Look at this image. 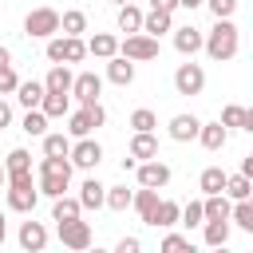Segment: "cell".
<instances>
[{"instance_id":"cell-1","label":"cell","mask_w":253,"mask_h":253,"mask_svg":"<svg viewBox=\"0 0 253 253\" xmlns=\"http://www.w3.org/2000/svg\"><path fill=\"white\" fill-rule=\"evenodd\" d=\"M237 47H241L237 24H233V20H213V28L206 32V47H202V51H206L213 63H225V59L237 55Z\"/></svg>"},{"instance_id":"cell-2","label":"cell","mask_w":253,"mask_h":253,"mask_svg":"<svg viewBox=\"0 0 253 253\" xmlns=\"http://www.w3.org/2000/svg\"><path fill=\"white\" fill-rule=\"evenodd\" d=\"M36 174H40V178H36V190L55 202V198H63L67 186H71V158H40V170H36Z\"/></svg>"},{"instance_id":"cell-3","label":"cell","mask_w":253,"mask_h":253,"mask_svg":"<svg viewBox=\"0 0 253 253\" xmlns=\"http://www.w3.org/2000/svg\"><path fill=\"white\" fill-rule=\"evenodd\" d=\"M103 123H107L103 103H91V107H79V111L67 115V134H71V138H91Z\"/></svg>"},{"instance_id":"cell-4","label":"cell","mask_w":253,"mask_h":253,"mask_svg":"<svg viewBox=\"0 0 253 253\" xmlns=\"http://www.w3.org/2000/svg\"><path fill=\"white\" fill-rule=\"evenodd\" d=\"M4 174H8V186H12V190H28V186H36V182H32V154H28L24 146L8 150V158H4Z\"/></svg>"},{"instance_id":"cell-5","label":"cell","mask_w":253,"mask_h":253,"mask_svg":"<svg viewBox=\"0 0 253 253\" xmlns=\"http://www.w3.org/2000/svg\"><path fill=\"white\" fill-rule=\"evenodd\" d=\"M24 32H28L32 40H51V36H59V12H55V8H32V12L24 16Z\"/></svg>"},{"instance_id":"cell-6","label":"cell","mask_w":253,"mask_h":253,"mask_svg":"<svg viewBox=\"0 0 253 253\" xmlns=\"http://www.w3.org/2000/svg\"><path fill=\"white\" fill-rule=\"evenodd\" d=\"M83 55H87V43L83 40H75V36H51L47 40V59L51 63H83Z\"/></svg>"},{"instance_id":"cell-7","label":"cell","mask_w":253,"mask_h":253,"mask_svg":"<svg viewBox=\"0 0 253 253\" xmlns=\"http://www.w3.org/2000/svg\"><path fill=\"white\" fill-rule=\"evenodd\" d=\"M119 55L123 59H130V63H146V59H158V40H150V36H126V40H119Z\"/></svg>"},{"instance_id":"cell-8","label":"cell","mask_w":253,"mask_h":253,"mask_svg":"<svg viewBox=\"0 0 253 253\" xmlns=\"http://www.w3.org/2000/svg\"><path fill=\"white\" fill-rule=\"evenodd\" d=\"M174 91L178 95H202L206 91V71H202V63H178V71H174Z\"/></svg>"},{"instance_id":"cell-9","label":"cell","mask_w":253,"mask_h":253,"mask_svg":"<svg viewBox=\"0 0 253 253\" xmlns=\"http://www.w3.org/2000/svg\"><path fill=\"white\" fill-rule=\"evenodd\" d=\"M134 174H138V186H142V190H162V186H170V178H174V170H170L162 158H154V162H138Z\"/></svg>"},{"instance_id":"cell-10","label":"cell","mask_w":253,"mask_h":253,"mask_svg":"<svg viewBox=\"0 0 253 253\" xmlns=\"http://www.w3.org/2000/svg\"><path fill=\"white\" fill-rule=\"evenodd\" d=\"M59 241H63V249H71V253H83V249H91V241H95V233H91V221H67V225H59Z\"/></svg>"},{"instance_id":"cell-11","label":"cell","mask_w":253,"mask_h":253,"mask_svg":"<svg viewBox=\"0 0 253 253\" xmlns=\"http://www.w3.org/2000/svg\"><path fill=\"white\" fill-rule=\"evenodd\" d=\"M71 95H75L83 107L99 103V95H103V75H95V71H79L75 83H71Z\"/></svg>"},{"instance_id":"cell-12","label":"cell","mask_w":253,"mask_h":253,"mask_svg":"<svg viewBox=\"0 0 253 253\" xmlns=\"http://www.w3.org/2000/svg\"><path fill=\"white\" fill-rule=\"evenodd\" d=\"M16 241H20V253H43V245H47V225L28 217V221L20 225V233H16Z\"/></svg>"},{"instance_id":"cell-13","label":"cell","mask_w":253,"mask_h":253,"mask_svg":"<svg viewBox=\"0 0 253 253\" xmlns=\"http://www.w3.org/2000/svg\"><path fill=\"white\" fill-rule=\"evenodd\" d=\"M103 162V146L95 142V138H79V142H71V166H79V170H95Z\"/></svg>"},{"instance_id":"cell-14","label":"cell","mask_w":253,"mask_h":253,"mask_svg":"<svg viewBox=\"0 0 253 253\" xmlns=\"http://www.w3.org/2000/svg\"><path fill=\"white\" fill-rule=\"evenodd\" d=\"M202 47H206V36H202L194 24H186V28H174V51H178V55L194 59Z\"/></svg>"},{"instance_id":"cell-15","label":"cell","mask_w":253,"mask_h":253,"mask_svg":"<svg viewBox=\"0 0 253 253\" xmlns=\"http://www.w3.org/2000/svg\"><path fill=\"white\" fill-rule=\"evenodd\" d=\"M178 221H182V206H178V202L158 198V206H154V213H150V221H146V225H154V229H174Z\"/></svg>"},{"instance_id":"cell-16","label":"cell","mask_w":253,"mask_h":253,"mask_svg":"<svg viewBox=\"0 0 253 253\" xmlns=\"http://www.w3.org/2000/svg\"><path fill=\"white\" fill-rule=\"evenodd\" d=\"M71 83H75L71 67L51 63V71H47V79H43V91H47V95H71Z\"/></svg>"},{"instance_id":"cell-17","label":"cell","mask_w":253,"mask_h":253,"mask_svg":"<svg viewBox=\"0 0 253 253\" xmlns=\"http://www.w3.org/2000/svg\"><path fill=\"white\" fill-rule=\"evenodd\" d=\"M198 130H202V119L198 115H174L170 119V138L174 142H194Z\"/></svg>"},{"instance_id":"cell-18","label":"cell","mask_w":253,"mask_h":253,"mask_svg":"<svg viewBox=\"0 0 253 253\" xmlns=\"http://www.w3.org/2000/svg\"><path fill=\"white\" fill-rule=\"evenodd\" d=\"M166 32H174V16H170V12H158V8H150V12L142 16V36L158 40V36H166Z\"/></svg>"},{"instance_id":"cell-19","label":"cell","mask_w":253,"mask_h":253,"mask_svg":"<svg viewBox=\"0 0 253 253\" xmlns=\"http://www.w3.org/2000/svg\"><path fill=\"white\" fill-rule=\"evenodd\" d=\"M87 55H95V59H115V55H119V40H115L111 32H95V36L87 40Z\"/></svg>"},{"instance_id":"cell-20","label":"cell","mask_w":253,"mask_h":253,"mask_svg":"<svg viewBox=\"0 0 253 253\" xmlns=\"http://www.w3.org/2000/svg\"><path fill=\"white\" fill-rule=\"evenodd\" d=\"M43 83L40 79H20V87H16V99H20V107H28V111H40V103H43Z\"/></svg>"},{"instance_id":"cell-21","label":"cell","mask_w":253,"mask_h":253,"mask_svg":"<svg viewBox=\"0 0 253 253\" xmlns=\"http://www.w3.org/2000/svg\"><path fill=\"white\" fill-rule=\"evenodd\" d=\"M79 206H83V210H99V206H107V186H103L99 178H87V182L79 186Z\"/></svg>"},{"instance_id":"cell-22","label":"cell","mask_w":253,"mask_h":253,"mask_svg":"<svg viewBox=\"0 0 253 253\" xmlns=\"http://www.w3.org/2000/svg\"><path fill=\"white\" fill-rule=\"evenodd\" d=\"M83 217V206H79V198H55V206H51V221L55 225H67V221H79Z\"/></svg>"},{"instance_id":"cell-23","label":"cell","mask_w":253,"mask_h":253,"mask_svg":"<svg viewBox=\"0 0 253 253\" xmlns=\"http://www.w3.org/2000/svg\"><path fill=\"white\" fill-rule=\"evenodd\" d=\"M107 79H111L115 87H130V83H134V63L123 59V55L107 59Z\"/></svg>"},{"instance_id":"cell-24","label":"cell","mask_w":253,"mask_h":253,"mask_svg":"<svg viewBox=\"0 0 253 253\" xmlns=\"http://www.w3.org/2000/svg\"><path fill=\"white\" fill-rule=\"evenodd\" d=\"M126 154H130L134 162H154V158H158V138H154V134H134Z\"/></svg>"},{"instance_id":"cell-25","label":"cell","mask_w":253,"mask_h":253,"mask_svg":"<svg viewBox=\"0 0 253 253\" xmlns=\"http://www.w3.org/2000/svg\"><path fill=\"white\" fill-rule=\"evenodd\" d=\"M225 178H229V174H225L221 166H206V170H202V178H198V190H202L206 198L225 194Z\"/></svg>"},{"instance_id":"cell-26","label":"cell","mask_w":253,"mask_h":253,"mask_svg":"<svg viewBox=\"0 0 253 253\" xmlns=\"http://www.w3.org/2000/svg\"><path fill=\"white\" fill-rule=\"evenodd\" d=\"M36 202H40V190H36V186H28V190H12V186H8V210H12V213H32Z\"/></svg>"},{"instance_id":"cell-27","label":"cell","mask_w":253,"mask_h":253,"mask_svg":"<svg viewBox=\"0 0 253 253\" xmlns=\"http://www.w3.org/2000/svg\"><path fill=\"white\" fill-rule=\"evenodd\" d=\"M83 32H87V12H79V8L59 12V36H75V40H83Z\"/></svg>"},{"instance_id":"cell-28","label":"cell","mask_w":253,"mask_h":253,"mask_svg":"<svg viewBox=\"0 0 253 253\" xmlns=\"http://www.w3.org/2000/svg\"><path fill=\"white\" fill-rule=\"evenodd\" d=\"M198 142H202L206 150H221V146L229 142V130H225L221 123H202V130H198Z\"/></svg>"},{"instance_id":"cell-29","label":"cell","mask_w":253,"mask_h":253,"mask_svg":"<svg viewBox=\"0 0 253 253\" xmlns=\"http://www.w3.org/2000/svg\"><path fill=\"white\" fill-rule=\"evenodd\" d=\"M43 158H71V138L63 134V130H47L43 134Z\"/></svg>"},{"instance_id":"cell-30","label":"cell","mask_w":253,"mask_h":253,"mask_svg":"<svg viewBox=\"0 0 253 253\" xmlns=\"http://www.w3.org/2000/svg\"><path fill=\"white\" fill-rule=\"evenodd\" d=\"M229 198L225 194H213V198H206L202 202V213H206V221H229Z\"/></svg>"},{"instance_id":"cell-31","label":"cell","mask_w":253,"mask_h":253,"mask_svg":"<svg viewBox=\"0 0 253 253\" xmlns=\"http://www.w3.org/2000/svg\"><path fill=\"white\" fill-rule=\"evenodd\" d=\"M249 194H253V182L245 174H229L225 178V198L229 202H249Z\"/></svg>"},{"instance_id":"cell-32","label":"cell","mask_w":253,"mask_h":253,"mask_svg":"<svg viewBox=\"0 0 253 253\" xmlns=\"http://www.w3.org/2000/svg\"><path fill=\"white\" fill-rule=\"evenodd\" d=\"M119 32H126V36H138L142 32V12L134 4H123L119 8Z\"/></svg>"},{"instance_id":"cell-33","label":"cell","mask_w":253,"mask_h":253,"mask_svg":"<svg viewBox=\"0 0 253 253\" xmlns=\"http://www.w3.org/2000/svg\"><path fill=\"white\" fill-rule=\"evenodd\" d=\"M40 111L47 119H63V115H71V95H43Z\"/></svg>"},{"instance_id":"cell-34","label":"cell","mask_w":253,"mask_h":253,"mask_svg":"<svg viewBox=\"0 0 253 253\" xmlns=\"http://www.w3.org/2000/svg\"><path fill=\"white\" fill-rule=\"evenodd\" d=\"M202 237H206L210 249H221V245L229 241V221H206V225H202Z\"/></svg>"},{"instance_id":"cell-35","label":"cell","mask_w":253,"mask_h":253,"mask_svg":"<svg viewBox=\"0 0 253 253\" xmlns=\"http://www.w3.org/2000/svg\"><path fill=\"white\" fill-rule=\"evenodd\" d=\"M154 126H158V119H154V111H150V107L130 111V130H134V134H154Z\"/></svg>"},{"instance_id":"cell-36","label":"cell","mask_w":253,"mask_h":253,"mask_svg":"<svg viewBox=\"0 0 253 253\" xmlns=\"http://www.w3.org/2000/svg\"><path fill=\"white\" fill-rule=\"evenodd\" d=\"M130 202H134V190H126V186H107V210L123 213V210H130Z\"/></svg>"},{"instance_id":"cell-37","label":"cell","mask_w":253,"mask_h":253,"mask_svg":"<svg viewBox=\"0 0 253 253\" xmlns=\"http://www.w3.org/2000/svg\"><path fill=\"white\" fill-rule=\"evenodd\" d=\"M130 206L138 210V217H142V221H150V213H154V206H158V190H142V186H138Z\"/></svg>"},{"instance_id":"cell-38","label":"cell","mask_w":253,"mask_h":253,"mask_svg":"<svg viewBox=\"0 0 253 253\" xmlns=\"http://www.w3.org/2000/svg\"><path fill=\"white\" fill-rule=\"evenodd\" d=\"M158 253H198V245L190 237H182V233H166L162 245H158Z\"/></svg>"},{"instance_id":"cell-39","label":"cell","mask_w":253,"mask_h":253,"mask_svg":"<svg viewBox=\"0 0 253 253\" xmlns=\"http://www.w3.org/2000/svg\"><path fill=\"white\" fill-rule=\"evenodd\" d=\"M20 130H24V134L43 138V134H47V115H43V111H28V115H24V123H20Z\"/></svg>"},{"instance_id":"cell-40","label":"cell","mask_w":253,"mask_h":253,"mask_svg":"<svg viewBox=\"0 0 253 253\" xmlns=\"http://www.w3.org/2000/svg\"><path fill=\"white\" fill-rule=\"evenodd\" d=\"M229 221H237L245 233H253V202H233V210H229Z\"/></svg>"},{"instance_id":"cell-41","label":"cell","mask_w":253,"mask_h":253,"mask_svg":"<svg viewBox=\"0 0 253 253\" xmlns=\"http://www.w3.org/2000/svg\"><path fill=\"white\" fill-rule=\"evenodd\" d=\"M178 225H190V229H194V225H206L202 202H186V206H182V221H178Z\"/></svg>"},{"instance_id":"cell-42","label":"cell","mask_w":253,"mask_h":253,"mask_svg":"<svg viewBox=\"0 0 253 253\" xmlns=\"http://www.w3.org/2000/svg\"><path fill=\"white\" fill-rule=\"evenodd\" d=\"M206 8L213 12V20H233V12H237V0H206Z\"/></svg>"},{"instance_id":"cell-43","label":"cell","mask_w":253,"mask_h":253,"mask_svg":"<svg viewBox=\"0 0 253 253\" xmlns=\"http://www.w3.org/2000/svg\"><path fill=\"white\" fill-rule=\"evenodd\" d=\"M241 115H245V107H237V103H229V107H221V126L229 130V126H241Z\"/></svg>"},{"instance_id":"cell-44","label":"cell","mask_w":253,"mask_h":253,"mask_svg":"<svg viewBox=\"0 0 253 253\" xmlns=\"http://www.w3.org/2000/svg\"><path fill=\"white\" fill-rule=\"evenodd\" d=\"M16 87H20V75L12 67H0V95H16Z\"/></svg>"},{"instance_id":"cell-45","label":"cell","mask_w":253,"mask_h":253,"mask_svg":"<svg viewBox=\"0 0 253 253\" xmlns=\"http://www.w3.org/2000/svg\"><path fill=\"white\" fill-rule=\"evenodd\" d=\"M111 253H142V241H138L134 233H126V237H119V245H115Z\"/></svg>"},{"instance_id":"cell-46","label":"cell","mask_w":253,"mask_h":253,"mask_svg":"<svg viewBox=\"0 0 253 253\" xmlns=\"http://www.w3.org/2000/svg\"><path fill=\"white\" fill-rule=\"evenodd\" d=\"M150 8H158V12H170V16H174V8H178V0H150Z\"/></svg>"},{"instance_id":"cell-47","label":"cell","mask_w":253,"mask_h":253,"mask_svg":"<svg viewBox=\"0 0 253 253\" xmlns=\"http://www.w3.org/2000/svg\"><path fill=\"white\" fill-rule=\"evenodd\" d=\"M8 123H12V107H8V103H4V99H0V130H4V126H8Z\"/></svg>"},{"instance_id":"cell-48","label":"cell","mask_w":253,"mask_h":253,"mask_svg":"<svg viewBox=\"0 0 253 253\" xmlns=\"http://www.w3.org/2000/svg\"><path fill=\"white\" fill-rule=\"evenodd\" d=\"M241 130L253 134V107H245V115H241Z\"/></svg>"},{"instance_id":"cell-49","label":"cell","mask_w":253,"mask_h":253,"mask_svg":"<svg viewBox=\"0 0 253 253\" xmlns=\"http://www.w3.org/2000/svg\"><path fill=\"white\" fill-rule=\"evenodd\" d=\"M241 174L253 182V154H245V162H241Z\"/></svg>"},{"instance_id":"cell-50","label":"cell","mask_w":253,"mask_h":253,"mask_svg":"<svg viewBox=\"0 0 253 253\" xmlns=\"http://www.w3.org/2000/svg\"><path fill=\"white\" fill-rule=\"evenodd\" d=\"M0 67H12V51H8L4 43H0Z\"/></svg>"},{"instance_id":"cell-51","label":"cell","mask_w":253,"mask_h":253,"mask_svg":"<svg viewBox=\"0 0 253 253\" xmlns=\"http://www.w3.org/2000/svg\"><path fill=\"white\" fill-rule=\"evenodd\" d=\"M202 4H206V0H178V8H190V12H194V8H202Z\"/></svg>"},{"instance_id":"cell-52","label":"cell","mask_w":253,"mask_h":253,"mask_svg":"<svg viewBox=\"0 0 253 253\" xmlns=\"http://www.w3.org/2000/svg\"><path fill=\"white\" fill-rule=\"evenodd\" d=\"M4 241H8V217L0 213V245H4Z\"/></svg>"},{"instance_id":"cell-53","label":"cell","mask_w":253,"mask_h":253,"mask_svg":"<svg viewBox=\"0 0 253 253\" xmlns=\"http://www.w3.org/2000/svg\"><path fill=\"white\" fill-rule=\"evenodd\" d=\"M0 190H8V174H4V166H0Z\"/></svg>"},{"instance_id":"cell-54","label":"cell","mask_w":253,"mask_h":253,"mask_svg":"<svg viewBox=\"0 0 253 253\" xmlns=\"http://www.w3.org/2000/svg\"><path fill=\"white\" fill-rule=\"evenodd\" d=\"M83 253H107V249H99V245H91V249H83Z\"/></svg>"},{"instance_id":"cell-55","label":"cell","mask_w":253,"mask_h":253,"mask_svg":"<svg viewBox=\"0 0 253 253\" xmlns=\"http://www.w3.org/2000/svg\"><path fill=\"white\" fill-rule=\"evenodd\" d=\"M111 4H115V8H123V4H130V0H111Z\"/></svg>"},{"instance_id":"cell-56","label":"cell","mask_w":253,"mask_h":253,"mask_svg":"<svg viewBox=\"0 0 253 253\" xmlns=\"http://www.w3.org/2000/svg\"><path fill=\"white\" fill-rule=\"evenodd\" d=\"M213 253H229V249H225V245H221V249H213Z\"/></svg>"},{"instance_id":"cell-57","label":"cell","mask_w":253,"mask_h":253,"mask_svg":"<svg viewBox=\"0 0 253 253\" xmlns=\"http://www.w3.org/2000/svg\"><path fill=\"white\" fill-rule=\"evenodd\" d=\"M249 202H253V194H249Z\"/></svg>"}]
</instances>
